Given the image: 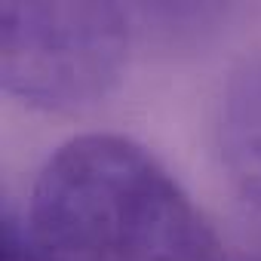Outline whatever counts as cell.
Instances as JSON below:
<instances>
[{
  "mask_svg": "<svg viewBox=\"0 0 261 261\" xmlns=\"http://www.w3.org/2000/svg\"><path fill=\"white\" fill-rule=\"evenodd\" d=\"M215 129L218 157L230 185L261 209V59L227 80Z\"/></svg>",
  "mask_w": 261,
  "mask_h": 261,
  "instance_id": "obj_3",
  "label": "cell"
},
{
  "mask_svg": "<svg viewBox=\"0 0 261 261\" xmlns=\"http://www.w3.org/2000/svg\"><path fill=\"white\" fill-rule=\"evenodd\" d=\"M0 261H46V255L28 233L22 212L13 209V203H7L0 212Z\"/></svg>",
  "mask_w": 261,
  "mask_h": 261,
  "instance_id": "obj_4",
  "label": "cell"
},
{
  "mask_svg": "<svg viewBox=\"0 0 261 261\" xmlns=\"http://www.w3.org/2000/svg\"><path fill=\"white\" fill-rule=\"evenodd\" d=\"M240 261H261V258H240Z\"/></svg>",
  "mask_w": 261,
  "mask_h": 261,
  "instance_id": "obj_5",
  "label": "cell"
},
{
  "mask_svg": "<svg viewBox=\"0 0 261 261\" xmlns=\"http://www.w3.org/2000/svg\"><path fill=\"white\" fill-rule=\"evenodd\" d=\"M133 16L117 4L0 7V86L25 108L71 114L101 101L126 71Z\"/></svg>",
  "mask_w": 261,
  "mask_h": 261,
  "instance_id": "obj_2",
  "label": "cell"
},
{
  "mask_svg": "<svg viewBox=\"0 0 261 261\" xmlns=\"http://www.w3.org/2000/svg\"><path fill=\"white\" fill-rule=\"evenodd\" d=\"M22 218L46 261H224L218 233L178 178L117 133L62 142Z\"/></svg>",
  "mask_w": 261,
  "mask_h": 261,
  "instance_id": "obj_1",
  "label": "cell"
}]
</instances>
